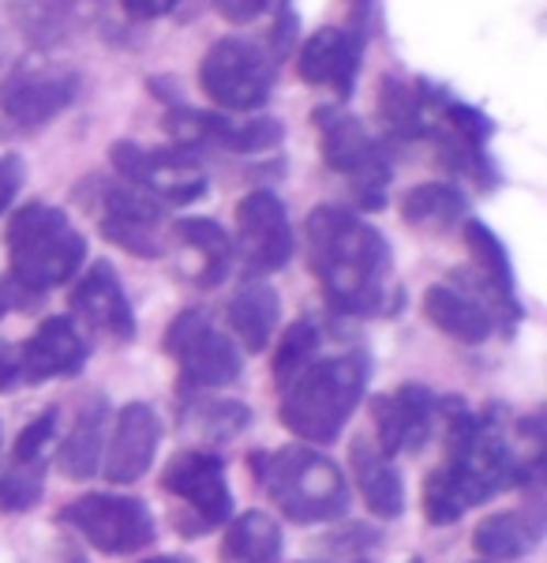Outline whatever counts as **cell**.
Returning <instances> with one entry per match:
<instances>
[{
    "label": "cell",
    "mask_w": 547,
    "mask_h": 563,
    "mask_svg": "<svg viewBox=\"0 0 547 563\" xmlns=\"http://www.w3.org/2000/svg\"><path fill=\"white\" fill-rule=\"evenodd\" d=\"M413 563H421V560H413Z\"/></svg>",
    "instance_id": "44"
},
{
    "label": "cell",
    "mask_w": 547,
    "mask_h": 563,
    "mask_svg": "<svg viewBox=\"0 0 547 563\" xmlns=\"http://www.w3.org/2000/svg\"><path fill=\"white\" fill-rule=\"evenodd\" d=\"M143 563H191V560H180V556H154V560H143Z\"/></svg>",
    "instance_id": "38"
},
{
    "label": "cell",
    "mask_w": 547,
    "mask_h": 563,
    "mask_svg": "<svg viewBox=\"0 0 547 563\" xmlns=\"http://www.w3.org/2000/svg\"><path fill=\"white\" fill-rule=\"evenodd\" d=\"M353 474H357V488L368 504V511L376 519H401L405 511V485H401V474L394 466V459H387L382 451L376 448V440L360 435L353 440Z\"/></svg>",
    "instance_id": "22"
},
{
    "label": "cell",
    "mask_w": 547,
    "mask_h": 563,
    "mask_svg": "<svg viewBox=\"0 0 547 563\" xmlns=\"http://www.w3.org/2000/svg\"><path fill=\"white\" fill-rule=\"evenodd\" d=\"M297 238L289 211L278 196L259 188L236 203V241L233 252L241 256L248 278H270L293 260Z\"/></svg>",
    "instance_id": "13"
},
{
    "label": "cell",
    "mask_w": 547,
    "mask_h": 563,
    "mask_svg": "<svg viewBox=\"0 0 547 563\" xmlns=\"http://www.w3.org/2000/svg\"><path fill=\"white\" fill-rule=\"evenodd\" d=\"M105 440H109V402L98 395V398H90L87 406H79L76 421H71V432L64 435V443L57 451L64 477H71V481L98 477L102 459H105Z\"/></svg>",
    "instance_id": "24"
},
{
    "label": "cell",
    "mask_w": 547,
    "mask_h": 563,
    "mask_svg": "<svg viewBox=\"0 0 547 563\" xmlns=\"http://www.w3.org/2000/svg\"><path fill=\"white\" fill-rule=\"evenodd\" d=\"M465 249H469V256L480 267V275H484L488 286L495 289L499 301H503L510 312L522 320V301H517L514 263H510V252H506V244L499 241V233L491 230L488 222H480V218H465Z\"/></svg>",
    "instance_id": "27"
},
{
    "label": "cell",
    "mask_w": 547,
    "mask_h": 563,
    "mask_svg": "<svg viewBox=\"0 0 547 563\" xmlns=\"http://www.w3.org/2000/svg\"><path fill=\"white\" fill-rule=\"evenodd\" d=\"M8 275L0 282V297L12 308L38 305L49 289L68 286L87 263V238L71 225L64 207L34 199L15 207L4 233Z\"/></svg>",
    "instance_id": "2"
},
{
    "label": "cell",
    "mask_w": 547,
    "mask_h": 563,
    "mask_svg": "<svg viewBox=\"0 0 547 563\" xmlns=\"http://www.w3.org/2000/svg\"><path fill=\"white\" fill-rule=\"evenodd\" d=\"M57 424H60L57 410L38 413L20 435H15L12 455L8 459H20V462L23 459H49V448H53V440H57Z\"/></svg>",
    "instance_id": "33"
},
{
    "label": "cell",
    "mask_w": 547,
    "mask_h": 563,
    "mask_svg": "<svg viewBox=\"0 0 547 563\" xmlns=\"http://www.w3.org/2000/svg\"><path fill=\"white\" fill-rule=\"evenodd\" d=\"M439 417V402L424 384H401L387 395L371 398V424H376V448L387 459L416 455L427 448Z\"/></svg>",
    "instance_id": "17"
},
{
    "label": "cell",
    "mask_w": 547,
    "mask_h": 563,
    "mask_svg": "<svg viewBox=\"0 0 547 563\" xmlns=\"http://www.w3.org/2000/svg\"><path fill=\"white\" fill-rule=\"evenodd\" d=\"M304 244L308 267L337 316H394L405 301L394 278L390 241L349 207L319 203L304 222Z\"/></svg>",
    "instance_id": "1"
},
{
    "label": "cell",
    "mask_w": 547,
    "mask_h": 563,
    "mask_svg": "<svg viewBox=\"0 0 547 563\" xmlns=\"http://www.w3.org/2000/svg\"><path fill=\"white\" fill-rule=\"evenodd\" d=\"M345 4H349V23H345V26H353V31L368 34V15H371V0H345Z\"/></svg>",
    "instance_id": "37"
},
{
    "label": "cell",
    "mask_w": 547,
    "mask_h": 563,
    "mask_svg": "<svg viewBox=\"0 0 547 563\" xmlns=\"http://www.w3.org/2000/svg\"><path fill=\"white\" fill-rule=\"evenodd\" d=\"M68 308L71 320H79L87 331L102 334L109 342L135 339V312L113 263H90L83 275L76 278V286L68 289Z\"/></svg>",
    "instance_id": "18"
},
{
    "label": "cell",
    "mask_w": 547,
    "mask_h": 563,
    "mask_svg": "<svg viewBox=\"0 0 547 563\" xmlns=\"http://www.w3.org/2000/svg\"><path fill=\"white\" fill-rule=\"evenodd\" d=\"M278 84V65L259 42L217 38L199 60V90L222 113H263Z\"/></svg>",
    "instance_id": "6"
},
{
    "label": "cell",
    "mask_w": 547,
    "mask_h": 563,
    "mask_svg": "<svg viewBox=\"0 0 547 563\" xmlns=\"http://www.w3.org/2000/svg\"><path fill=\"white\" fill-rule=\"evenodd\" d=\"M45 466L49 459H8V466L0 470V511H31L45 493Z\"/></svg>",
    "instance_id": "31"
},
{
    "label": "cell",
    "mask_w": 547,
    "mask_h": 563,
    "mask_svg": "<svg viewBox=\"0 0 547 563\" xmlns=\"http://www.w3.org/2000/svg\"><path fill=\"white\" fill-rule=\"evenodd\" d=\"M0 443H4V435H0Z\"/></svg>",
    "instance_id": "43"
},
{
    "label": "cell",
    "mask_w": 547,
    "mask_h": 563,
    "mask_svg": "<svg viewBox=\"0 0 547 563\" xmlns=\"http://www.w3.org/2000/svg\"><path fill=\"white\" fill-rule=\"evenodd\" d=\"M79 98V71L42 65V68H23L0 87V113L12 129L34 132L45 129L49 121L68 109Z\"/></svg>",
    "instance_id": "15"
},
{
    "label": "cell",
    "mask_w": 547,
    "mask_h": 563,
    "mask_svg": "<svg viewBox=\"0 0 547 563\" xmlns=\"http://www.w3.org/2000/svg\"><path fill=\"white\" fill-rule=\"evenodd\" d=\"M166 132L177 147H217L233 154H259L274 151L286 140V124L270 113H222V109H191L185 102H172L166 109Z\"/></svg>",
    "instance_id": "11"
},
{
    "label": "cell",
    "mask_w": 547,
    "mask_h": 563,
    "mask_svg": "<svg viewBox=\"0 0 547 563\" xmlns=\"http://www.w3.org/2000/svg\"><path fill=\"white\" fill-rule=\"evenodd\" d=\"M166 353L180 368L185 390H217L241 379L244 353L225 331H217L206 308H185L166 331Z\"/></svg>",
    "instance_id": "7"
},
{
    "label": "cell",
    "mask_w": 547,
    "mask_h": 563,
    "mask_svg": "<svg viewBox=\"0 0 547 563\" xmlns=\"http://www.w3.org/2000/svg\"><path fill=\"white\" fill-rule=\"evenodd\" d=\"M364 42L368 34L353 31L345 23L319 26L315 34H308L297 49V76L308 87L331 90L337 102H349L353 87H357L360 65H364Z\"/></svg>",
    "instance_id": "16"
},
{
    "label": "cell",
    "mask_w": 547,
    "mask_h": 563,
    "mask_svg": "<svg viewBox=\"0 0 547 563\" xmlns=\"http://www.w3.org/2000/svg\"><path fill=\"white\" fill-rule=\"evenodd\" d=\"M79 4L83 0H31V12H26V31H31L34 42H49L64 34L68 20H76Z\"/></svg>",
    "instance_id": "32"
},
{
    "label": "cell",
    "mask_w": 547,
    "mask_h": 563,
    "mask_svg": "<svg viewBox=\"0 0 547 563\" xmlns=\"http://www.w3.org/2000/svg\"><path fill=\"white\" fill-rule=\"evenodd\" d=\"M281 552V526L267 511H244L222 538V556L230 563H274Z\"/></svg>",
    "instance_id": "28"
},
{
    "label": "cell",
    "mask_w": 547,
    "mask_h": 563,
    "mask_svg": "<svg viewBox=\"0 0 547 563\" xmlns=\"http://www.w3.org/2000/svg\"><path fill=\"white\" fill-rule=\"evenodd\" d=\"M480 563H488V560H480ZM491 563H499V560H491Z\"/></svg>",
    "instance_id": "40"
},
{
    "label": "cell",
    "mask_w": 547,
    "mask_h": 563,
    "mask_svg": "<svg viewBox=\"0 0 547 563\" xmlns=\"http://www.w3.org/2000/svg\"><path fill=\"white\" fill-rule=\"evenodd\" d=\"M90 361V342L83 339L71 316H49L34 327V334L20 346H12L15 387H34L45 379L79 376Z\"/></svg>",
    "instance_id": "14"
},
{
    "label": "cell",
    "mask_w": 547,
    "mask_h": 563,
    "mask_svg": "<svg viewBox=\"0 0 547 563\" xmlns=\"http://www.w3.org/2000/svg\"><path fill=\"white\" fill-rule=\"evenodd\" d=\"M0 350H4V342H0Z\"/></svg>",
    "instance_id": "42"
},
{
    "label": "cell",
    "mask_w": 547,
    "mask_h": 563,
    "mask_svg": "<svg viewBox=\"0 0 547 563\" xmlns=\"http://www.w3.org/2000/svg\"><path fill=\"white\" fill-rule=\"evenodd\" d=\"M424 316L427 323H435L443 334L461 342V346H480V342H488L495 334V312L480 297H472L469 289L446 286V282L427 286Z\"/></svg>",
    "instance_id": "21"
},
{
    "label": "cell",
    "mask_w": 547,
    "mask_h": 563,
    "mask_svg": "<svg viewBox=\"0 0 547 563\" xmlns=\"http://www.w3.org/2000/svg\"><path fill=\"white\" fill-rule=\"evenodd\" d=\"M319 129V151L331 174H342L349 180L353 199L364 211H382L390 188V158L382 143L371 140L360 117H353L342 106H319L315 109Z\"/></svg>",
    "instance_id": "5"
},
{
    "label": "cell",
    "mask_w": 547,
    "mask_h": 563,
    "mask_svg": "<svg viewBox=\"0 0 547 563\" xmlns=\"http://www.w3.org/2000/svg\"><path fill=\"white\" fill-rule=\"evenodd\" d=\"M544 541V519L536 511L488 515L472 533V549L484 560H522Z\"/></svg>",
    "instance_id": "26"
},
{
    "label": "cell",
    "mask_w": 547,
    "mask_h": 563,
    "mask_svg": "<svg viewBox=\"0 0 547 563\" xmlns=\"http://www.w3.org/2000/svg\"><path fill=\"white\" fill-rule=\"evenodd\" d=\"M109 162H113L116 177L135 185L158 203H199L206 196V174L199 166L196 151L188 147H143L135 140H116L109 147Z\"/></svg>",
    "instance_id": "10"
},
{
    "label": "cell",
    "mask_w": 547,
    "mask_h": 563,
    "mask_svg": "<svg viewBox=\"0 0 547 563\" xmlns=\"http://www.w3.org/2000/svg\"><path fill=\"white\" fill-rule=\"evenodd\" d=\"M368 353H337L312 361L289 387H281L278 421L308 448H326L345 432L357 406L368 395Z\"/></svg>",
    "instance_id": "3"
},
{
    "label": "cell",
    "mask_w": 547,
    "mask_h": 563,
    "mask_svg": "<svg viewBox=\"0 0 547 563\" xmlns=\"http://www.w3.org/2000/svg\"><path fill=\"white\" fill-rule=\"evenodd\" d=\"M94 196H90V211L98 218V230L109 244L124 249L127 256L154 260L161 256V203L139 192L135 185H127L121 177H102L90 180Z\"/></svg>",
    "instance_id": "12"
},
{
    "label": "cell",
    "mask_w": 547,
    "mask_h": 563,
    "mask_svg": "<svg viewBox=\"0 0 547 563\" xmlns=\"http://www.w3.org/2000/svg\"><path fill=\"white\" fill-rule=\"evenodd\" d=\"M172 241L185 252L188 263V282L199 289H217L225 278H230L236 252H233V238L214 222V218H177L172 222Z\"/></svg>",
    "instance_id": "20"
},
{
    "label": "cell",
    "mask_w": 547,
    "mask_h": 563,
    "mask_svg": "<svg viewBox=\"0 0 547 563\" xmlns=\"http://www.w3.org/2000/svg\"><path fill=\"white\" fill-rule=\"evenodd\" d=\"M180 424L203 443H230L252 424V406L236 402V398H188Z\"/></svg>",
    "instance_id": "29"
},
{
    "label": "cell",
    "mask_w": 547,
    "mask_h": 563,
    "mask_svg": "<svg viewBox=\"0 0 547 563\" xmlns=\"http://www.w3.org/2000/svg\"><path fill=\"white\" fill-rule=\"evenodd\" d=\"M57 519L105 556H132V552H143L158 538L150 507L139 496L90 493L71 499Z\"/></svg>",
    "instance_id": "8"
},
{
    "label": "cell",
    "mask_w": 547,
    "mask_h": 563,
    "mask_svg": "<svg viewBox=\"0 0 547 563\" xmlns=\"http://www.w3.org/2000/svg\"><path fill=\"white\" fill-rule=\"evenodd\" d=\"M23 180H26V162L20 158V154H15V151L0 154V218L12 211Z\"/></svg>",
    "instance_id": "35"
},
{
    "label": "cell",
    "mask_w": 547,
    "mask_h": 563,
    "mask_svg": "<svg viewBox=\"0 0 547 563\" xmlns=\"http://www.w3.org/2000/svg\"><path fill=\"white\" fill-rule=\"evenodd\" d=\"M278 316H281L278 289L259 278L244 282L233 294L230 308H225V323H230V331L236 334V346L244 353H263L270 346L274 331H278Z\"/></svg>",
    "instance_id": "23"
},
{
    "label": "cell",
    "mask_w": 547,
    "mask_h": 563,
    "mask_svg": "<svg viewBox=\"0 0 547 563\" xmlns=\"http://www.w3.org/2000/svg\"><path fill=\"white\" fill-rule=\"evenodd\" d=\"M214 12L233 26H248L263 15H278L289 8V0H211Z\"/></svg>",
    "instance_id": "34"
},
{
    "label": "cell",
    "mask_w": 547,
    "mask_h": 563,
    "mask_svg": "<svg viewBox=\"0 0 547 563\" xmlns=\"http://www.w3.org/2000/svg\"><path fill=\"white\" fill-rule=\"evenodd\" d=\"M4 316H8V301L0 297V320H4Z\"/></svg>",
    "instance_id": "39"
},
{
    "label": "cell",
    "mask_w": 547,
    "mask_h": 563,
    "mask_svg": "<svg viewBox=\"0 0 547 563\" xmlns=\"http://www.w3.org/2000/svg\"><path fill=\"white\" fill-rule=\"evenodd\" d=\"M259 488L278 504L289 522L319 526L349 511V481L323 451L308 443H289L278 451H255L248 459Z\"/></svg>",
    "instance_id": "4"
},
{
    "label": "cell",
    "mask_w": 547,
    "mask_h": 563,
    "mask_svg": "<svg viewBox=\"0 0 547 563\" xmlns=\"http://www.w3.org/2000/svg\"><path fill=\"white\" fill-rule=\"evenodd\" d=\"M180 0H121L124 15L135 23H154V20H166V15L177 12Z\"/></svg>",
    "instance_id": "36"
},
{
    "label": "cell",
    "mask_w": 547,
    "mask_h": 563,
    "mask_svg": "<svg viewBox=\"0 0 547 563\" xmlns=\"http://www.w3.org/2000/svg\"><path fill=\"white\" fill-rule=\"evenodd\" d=\"M161 443V421L147 402H127L116 410V424L105 440L102 470L113 485H132V481L147 477L154 466Z\"/></svg>",
    "instance_id": "19"
},
{
    "label": "cell",
    "mask_w": 547,
    "mask_h": 563,
    "mask_svg": "<svg viewBox=\"0 0 547 563\" xmlns=\"http://www.w3.org/2000/svg\"><path fill=\"white\" fill-rule=\"evenodd\" d=\"M398 211L409 230L446 233L458 222H465L469 199H465L461 185H454V180H424V185H413L401 196Z\"/></svg>",
    "instance_id": "25"
},
{
    "label": "cell",
    "mask_w": 547,
    "mask_h": 563,
    "mask_svg": "<svg viewBox=\"0 0 547 563\" xmlns=\"http://www.w3.org/2000/svg\"><path fill=\"white\" fill-rule=\"evenodd\" d=\"M319 346H323V334H319V323L315 320L300 316V320L289 323L286 334H281V342H278V350H274V361H270L274 384H278V387L293 384L300 372H304L315 361Z\"/></svg>",
    "instance_id": "30"
},
{
    "label": "cell",
    "mask_w": 547,
    "mask_h": 563,
    "mask_svg": "<svg viewBox=\"0 0 547 563\" xmlns=\"http://www.w3.org/2000/svg\"><path fill=\"white\" fill-rule=\"evenodd\" d=\"M71 563H83V560H79V556H76V560H71Z\"/></svg>",
    "instance_id": "41"
},
{
    "label": "cell",
    "mask_w": 547,
    "mask_h": 563,
    "mask_svg": "<svg viewBox=\"0 0 547 563\" xmlns=\"http://www.w3.org/2000/svg\"><path fill=\"white\" fill-rule=\"evenodd\" d=\"M161 488L188 511L177 519L185 538H203L214 526L233 519V488L225 481V462L211 448H185L161 470Z\"/></svg>",
    "instance_id": "9"
}]
</instances>
